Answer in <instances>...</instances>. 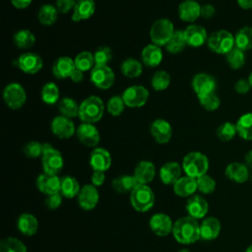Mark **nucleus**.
Listing matches in <instances>:
<instances>
[{
    "label": "nucleus",
    "instance_id": "2",
    "mask_svg": "<svg viewBox=\"0 0 252 252\" xmlns=\"http://www.w3.org/2000/svg\"><path fill=\"white\" fill-rule=\"evenodd\" d=\"M104 113V103L97 95L86 97L79 106L78 117L85 123H95L99 121Z\"/></svg>",
    "mask_w": 252,
    "mask_h": 252
},
{
    "label": "nucleus",
    "instance_id": "53",
    "mask_svg": "<svg viewBox=\"0 0 252 252\" xmlns=\"http://www.w3.org/2000/svg\"><path fill=\"white\" fill-rule=\"evenodd\" d=\"M56 1V8L59 13L66 14L71 9L74 8L77 0H55Z\"/></svg>",
    "mask_w": 252,
    "mask_h": 252
},
{
    "label": "nucleus",
    "instance_id": "58",
    "mask_svg": "<svg viewBox=\"0 0 252 252\" xmlns=\"http://www.w3.org/2000/svg\"><path fill=\"white\" fill-rule=\"evenodd\" d=\"M70 79L74 82V83H81L84 80V72L79 70V69H75L74 72L72 73Z\"/></svg>",
    "mask_w": 252,
    "mask_h": 252
},
{
    "label": "nucleus",
    "instance_id": "35",
    "mask_svg": "<svg viewBox=\"0 0 252 252\" xmlns=\"http://www.w3.org/2000/svg\"><path fill=\"white\" fill-rule=\"evenodd\" d=\"M234 44L243 51L252 49V27L246 26L238 30L234 34Z\"/></svg>",
    "mask_w": 252,
    "mask_h": 252
},
{
    "label": "nucleus",
    "instance_id": "5",
    "mask_svg": "<svg viewBox=\"0 0 252 252\" xmlns=\"http://www.w3.org/2000/svg\"><path fill=\"white\" fill-rule=\"evenodd\" d=\"M41 164L43 172L48 174L58 175L64 166V159L62 154L53 148L50 144H42Z\"/></svg>",
    "mask_w": 252,
    "mask_h": 252
},
{
    "label": "nucleus",
    "instance_id": "19",
    "mask_svg": "<svg viewBox=\"0 0 252 252\" xmlns=\"http://www.w3.org/2000/svg\"><path fill=\"white\" fill-rule=\"evenodd\" d=\"M185 210L188 216L196 220H200L207 215L209 211V204L204 197L194 194L187 199Z\"/></svg>",
    "mask_w": 252,
    "mask_h": 252
},
{
    "label": "nucleus",
    "instance_id": "47",
    "mask_svg": "<svg viewBox=\"0 0 252 252\" xmlns=\"http://www.w3.org/2000/svg\"><path fill=\"white\" fill-rule=\"evenodd\" d=\"M198 99L201 106L208 111L217 110L220 105V99L215 92L204 95H200L198 96Z\"/></svg>",
    "mask_w": 252,
    "mask_h": 252
},
{
    "label": "nucleus",
    "instance_id": "3",
    "mask_svg": "<svg viewBox=\"0 0 252 252\" xmlns=\"http://www.w3.org/2000/svg\"><path fill=\"white\" fill-rule=\"evenodd\" d=\"M181 166L185 175L197 179L207 173L209 159L207 156L200 152H190L183 158Z\"/></svg>",
    "mask_w": 252,
    "mask_h": 252
},
{
    "label": "nucleus",
    "instance_id": "31",
    "mask_svg": "<svg viewBox=\"0 0 252 252\" xmlns=\"http://www.w3.org/2000/svg\"><path fill=\"white\" fill-rule=\"evenodd\" d=\"M17 228L23 235L32 236L38 229L37 219L30 213H23L17 220Z\"/></svg>",
    "mask_w": 252,
    "mask_h": 252
},
{
    "label": "nucleus",
    "instance_id": "54",
    "mask_svg": "<svg viewBox=\"0 0 252 252\" xmlns=\"http://www.w3.org/2000/svg\"><path fill=\"white\" fill-rule=\"evenodd\" d=\"M251 89L250 83L248 79H239L234 84V91L239 94H247Z\"/></svg>",
    "mask_w": 252,
    "mask_h": 252
},
{
    "label": "nucleus",
    "instance_id": "60",
    "mask_svg": "<svg viewBox=\"0 0 252 252\" xmlns=\"http://www.w3.org/2000/svg\"><path fill=\"white\" fill-rule=\"evenodd\" d=\"M244 163L248 168L252 169V150L248 151L244 157Z\"/></svg>",
    "mask_w": 252,
    "mask_h": 252
},
{
    "label": "nucleus",
    "instance_id": "18",
    "mask_svg": "<svg viewBox=\"0 0 252 252\" xmlns=\"http://www.w3.org/2000/svg\"><path fill=\"white\" fill-rule=\"evenodd\" d=\"M150 132L155 141L158 144H166L172 137V127L170 123L161 118L153 121Z\"/></svg>",
    "mask_w": 252,
    "mask_h": 252
},
{
    "label": "nucleus",
    "instance_id": "61",
    "mask_svg": "<svg viewBox=\"0 0 252 252\" xmlns=\"http://www.w3.org/2000/svg\"><path fill=\"white\" fill-rule=\"evenodd\" d=\"M248 81H249L250 86H251V89H252V72L250 73V75H249V77H248Z\"/></svg>",
    "mask_w": 252,
    "mask_h": 252
},
{
    "label": "nucleus",
    "instance_id": "13",
    "mask_svg": "<svg viewBox=\"0 0 252 252\" xmlns=\"http://www.w3.org/2000/svg\"><path fill=\"white\" fill-rule=\"evenodd\" d=\"M50 127L53 135L59 139H69L76 133V128L72 119L63 115L54 117Z\"/></svg>",
    "mask_w": 252,
    "mask_h": 252
},
{
    "label": "nucleus",
    "instance_id": "32",
    "mask_svg": "<svg viewBox=\"0 0 252 252\" xmlns=\"http://www.w3.org/2000/svg\"><path fill=\"white\" fill-rule=\"evenodd\" d=\"M141 185L136 177L132 174H124L120 175L113 179L112 181V188L116 193L119 194H125V193H131L137 186Z\"/></svg>",
    "mask_w": 252,
    "mask_h": 252
},
{
    "label": "nucleus",
    "instance_id": "10",
    "mask_svg": "<svg viewBox=\"0 0 252 252\" xmlns=\"http://www.w3.org/2000/svg\"><path fill=\"white\" fill-rule=\"evenodd\" d=\"M91 82L94 86L101 90H108L111 88L115 81V74L113 70L106 66H94L91 70Z\"/></svg>",
    "mask_w": 252,
    "mask_h": 252
},
{
    "label": "nucleus",
    "instance_id": "20",
    "mask_svg": "<svg viewBox=\"0 0 252 252\" xmlns=\"http://www.w3.org/2000/svg\"><path fill=\"white\" fill-rule=\"evenodd\" d=\"M18 67L27 74H35L43 66V61L41 57L33 52L23 53L17 60Z\"/></svg>",
    "mask_w": 252,
    "mask_h": 252
},
{
    "label": "nucleus",
    "instance_id": "26",
    "mask_svg": "<svg viewBox=\"0 0 252 252\" xmlns=\"http://www.w3.org/2000/svg\"><path fill=\"white\" fill-rule=\"evenodd\" d=\"M95 11L94 0H77L73 8L72 20L74 22H81L90 19Z\"/></svg>",
    "mask_w": 252,
    "mask_h": 252
},
{
    "label": "nucleus",
    "instance_id": "34",
    "mask_svg": "<svg viewBox=\"0 0 252 252\" xmlns=\"http://www.w3.org/2000/svg\"><path fill=\"white\" fill-rule=\"evenodd\" d=\"M237 134L245 141H252V112H247L241 115L236 123Z\"/></svg>",
    "mask_w": 252,
    "mask_h": 252
},
{
    "label": "nucleus",
    "instance_id": "25",
    "mask_svg": "<svg viewBox=\"0 0 252 252\" xmlns=\"http://www.w3.org/2000/svg\"><path fill=\"white\" fill-rule=\"evenodd\" d=\"M76 69L74 59L68 56H61L55 60L52 65V73L55 78L62 80L70 78Z\"/></svg>",
    "mask_w": 252,
    "mask_h": 252
},
{
    "label": "nucleus",
    "instance_id": "14",
    "mask_svg": "<svg viewBox=\"0 0 252 252\" xmlns=\"http://www.w3.org/2000/svg\"><path fill=\"white\" fill-rule=\"evenodd\" d=\"M78 204L85 211H91L96 207L99 201V193L93 184L84 185L78 196Z\"/></svg>",
    "mask_w": 252,
    "mask_h": 252
},
{
    "label": "nucleus",
    "instance_id": "16",
    "mask_svg": "<svg viewBox=\"0 0 252 252\" xmlns=\"http://www.w3.org/2000/svg\"><path fill=\"white\" fill-rule=\"evenodd\" d=\"M35 183L38 191L46 196L60 193L61 178L58 175L43 172L37 176Z\"/></svg>",
    "mask_w": 252,
    "mask_h": 252
},
{
    "label": "nucleus",
    "instance_id": "57",
    "mask_svg": "<svg viewBox=\"0 0 252 252\" xmlns=\"http://www.w3.org/2000/svg\"><path fill=\"white\" fill-rule=\"evenodd\" d=\"M32 0H11L12 5L17 9H26L31 5Z\"/></svg>",
    "mask_w": 252,
    "mask_h": 252
},
{
    "label": "nucleus",
    "instance_id": "9",
    "mask_svg": "<svg viewBox=\"0 0 252 252\" xmlns=\"http://www.w3.org/2000/svg\"><path fill=\"white\" fill-rule=\"evenodd\" d=\"M121 96L127 107L139 108L147 103L150 93L147 88L136 85L125 89Z\"/></svg>",
    "mask_w": 252,
    "mask_h": 252
},
{
    "label": "nucleus",
    "instance_id": "28",
    "mask_svg": "<svg viewBox=\"0 0 252 252\" xmlns=\"http://www.w3.org/2000/svg\"><path fill=\"white\" fill-rule=\"evenodd\" d=\"M173 192L179 197H191L198 190L197 179L188 175L181 176L173 185Z\"/></svg>",
    "mask_w": 252,
    "mask_h": 252
},
{
    "label": "nucleus",
    "instance_id": "45",
    "mask_svg": "<svg viewBox=\"0 0 252 252\" xmlns=\"http://www.w3.org/2000/svg\"><path fill=\"white\" fill-rule=\"evenodd\" d=\"M151 84L155 91H158V92L164 91L168 88L170 84V76L166 71L158 70L153 75Z\"/></svg>",
    "mask_w": 252,
    "mask_h": 252
},
{
    "label": "nucleus",
    "instance_id": "1",
    "mask_svg": "<svg viewBox=\"0 0 252 252\" xmlns=\"http://www.w3.org/2000/svg\"><path fill=\"white\" fill-rule=\"evenodd\" d=\"M171 233L178 243L184 245L193 244L201 238L200 223L198 220L190 216L181 217L173 222Z\"/></svg>",
    "mask_w": 252,
    "mask_h": 252
},
{
    "label": "nucleus",
    "instance_id": "6",
    "mask_svg": "<svg viewBox=\"0 0 252 252\" xmlns=\"http://www.w3.org/2000/svg\"><path fill=\"white\" fill-rule=\"evenodd\" d=\"M175 30L173 23L166 18H161L154 22L150 30V37L154 44L158 46H165Z\"/></svg>",
    "mask_w": 252,
    "mask_h": 252
},
{
    "label": "nucleus",
    "instance_id": "4",
    "mask_svg": "<svg viewBox=\"0 0 252 252\" xmlns=\"http://www.w3.org/2000/svg\"><path fill=\"white\" fill-rule=\"evenodd\" d=\"M156 202L155 193L149 185L141 184L130 193V204L139 213L150 211Z\"/></svg>",
    "mask_w": 252,
    "mask_h": 252
},
{
    "label": "nucleus",
    "instance_id": "30",
    "mask_svg": "<svg viewBox=\"0 0 252 252\" xmlns=\"http://www.w3.org/2000/svg\"><path fill=\"white\" fill-rule=\"evenodd\" d=\"M220 222L215 217H209L200 223V235L204 240H214L220 232Z\"/></svg>",
    "mask_w": 252,
    "mask_h": 252
},
{
    "label": "nucleus",
    "instance_id": "37",
    "mask_svg": "<svg viewBox=\"0 0 252 252\" xmlns=\"http://www.w3.org/2000/svg\"><path fill=\"white\" fill-rule=\"evenodd\" d=\"M121 72L127 78H138L143 72L142 62L135 58H127L121 64Z\"/></svg>",
    "mask_w": 252,
    "mask_h": 252
},
{
    "label": "nucleus",
    "instance_id": "46",
    "mask_svg": "<svg viewBox=\"0 0 252 252\" xmlns=\"http://www.w3.org/2000/svg\"><path fill=\"white\" fill-rule=\"evenodd\" d=\"M217 137L222 141V142H228L234 138V136L237 134L236 126L235 124L231 122H224L220 124L216 131Z\"/></svg>",
    "mask_w": 252,
    "mask_h": 252
},
{
    "label": "nucleus",
    "instance_id": "21",
    "mask_svg": "<svg viewBox=\"0 0 252 252\" xmlns=\"http://www.w3.org/2000/svg\"><path fill=\"white\" fill-rule=\"evenodd\" d=\"M186 43L192 47L202 46L208 40V33L205 28L200 25H190L184 31Z\"/></svg>",
    "mask_w": 252,
    "mask_h": 252
},
{
    "label": "nucleus",
    "instance_id": "49",
    "mask_svg": "<svg viewBox=\"0 0 252 252\" xmlns=\"http://www.w3.org/2000/svg\"><path fill=\"white\" fill-rule=\"evenodd\" d=\"M197 189L203 194H211L216 189V181L206 173L197 178Z\"/></svg>",
    "mask_w": 252,
    "mask_h": 252
},
{
    "label": "nucleus",
    "instance_id": "41",
    "mask_svg": "<svg viewBox=\"0 0 252 252\" xmlns=\"http://www.w3.org/2000/svg\"><path fill=\"white\" fill-rule=\"evenodd\" d=\"M59 95H60V93H59L58 86L53 82L46 83L42 87L40 92L41 99L46 104H54L55 102H57Z\"/></svg>",
    "mask_w": 252,
    "mask_h": 252
},
{
    "label": "nucleus",
    "instance_id": "51",
    "mask_svg": "<svg viewBox=\"0 0 252 252\" xmlns=\"http://www.w3.org/2000/svg\"><path fill=\"white\" fill-rule=\"evenodd\" d=\"M23 153L27 158H36L42 156V144L36 141L27 143L23 148Z\"/></svg>",
    "mask_w": 252,
    "mask_h": 252
},
{
    "label": "nucleus",
    "instance_id": "12",
    "mask_svg": "<svg viewBox=\"0 0 252 252\" xmlns=\"http://www.w3.org/2000/svg\"><path fill=\"white\" fill-rule=\"evenodd\" d=\"M151 230L159 237L167 236L172 232L173 222L169 216L163 213H157L153 215L149 220Z\"/></svg>",
    "mask_w": 252,
    "mask_h": 252
},
{
    "label": "nucleus",
    "instance_id": "56",
    "mask_svg": "<svg viewBox=\"0 0 252 252\" xmlns=\"http://www.w3.org/2000/svg\"><path fill=\"white\" fill-rule=\"evenodd\" d=\"M216 9L212 4H204L201 6V17L204 19H210L215 15Z\"/></svg>",
    "mask_w": 252,
    "mask_h": 252
},
{
    "label": "nucleus",
    "instance_id": "48",
    "mask_svg": "<svg viewBox=\"0 0 252 252\" xmlns=\"http://www.w3.org/2000/svg\"><path fill=\"white\" fill-rule=\"evenodd\" d=\"M125 106L126 104L121 95H113L108 99L106 109L112 116H119L124 111Z\"/></svg>",
    "mask_w": 252,
    "mask_h": 252
},
{
    "label": "nucleus",
    "instance_id": "23",
    "mask_svg": "<svg viewBox=\"0 0 252 252\" xmlns=\"http://www.w3.org/2000/svg\"><path fill=\"white\" fill-rule=\"evenodd\" d=\"M178 16L183 22L193 23L201 17V6L195 0H184L178 6Z\"/></svg>",
    "mask_w": 252,
    "mask_h": 252
},
{
    "label": "nucleus",
    "instance_id": "38",
    "mask_svg": "<svg viewBox=\"0 0 252 252\" xmlns=\"http://www.w3.org/2000/svg\"><path fill=\"white\" fill-rule=\"evenodd\" d=\"M79 106L80 104L75 99L68 96L61 98L58 104L60 114L68 118H74L79 115Z\"/></svg>",
    "mask_w": 252,
    "mask_h": 252
},
{
    "label": "nucleus",
    "instance_id": "50",
    "mask_svg": "<svg viewBox=\"0 0 252 252\" xmlns=\"http://www.w3.org/2000/svg\"><path fill=\"white\" fill-rule=\"evenodd\" d=\"M96 66H106L112 59V51L108 46H100L94 53Z\"/></svg>",
    "mask_w": 252,
    "mask_h": 252
},
{
    "label": "nucleus",
    "instance_id": "64",
    "mask_svg": "<svg viewBox=\"0 0 252 252\" xmlns=\"http://www.w3.org/2000/svg\"><path fill=\"white\" fill-rule=\"evenodd\" d=\"M251 178H252V175H251Z\"/></svg>",
    "mask_w": 252,
    "mask_h": 252
},
{
    "label": "nucleus",
    "instance_id": "59",
    "mask_svg": "<svg viewBox=\"0 0 252 252\" xmlns=\"http://www.w3.org/2000/svg\"><path fill=\"white\" fill-rule=\"evenodd\" d=\"M236 1L240 8L245 10L252 9V0H236Z\"/></svg>",
    "mask_w": 252,
    "mask_h": 252
},
{
    "label": "nucleus",
    "instance_id": "62",
    "mask_svg": "<svg viewBox=\"0 0 252 252\" xmlns=\"http://www.w3.org/2000/svg\"><path fill=\"white\" fill-rule=\"evenodd\" d=\"M245 252H252V244L250 245V246H248L247 247V249H246V251Z\"/></svg>",
    "mask_w": 252,
    "mask_h": 252
},
{
    "label": "nucleus",
    "instance_id": "11",
    "mask_svg": "<svg viewBox=\"0 0 252 252\" xmlns=\"http://www.w3.org/2000/svg\"><path fill=\"white\" fill-rule=\"evenodd\" d=\"M76 135L78 140L88 148H96L100 140L99 132L93 123L82 122L76 129Z\"/></svg>",
    "mask_w": 252,
    "mask_h": 252
},
{
    "label": "nucleus",
    "instance_id": "17",
    "mask_svg": "<svg viewBox=\"0 0 252 252\" xmlns=\"http://www.w3.org/2000/svg\"><path fill=\"white\" fill-rule=\"evenodd\" d=\"M89 163L93 170L105 172L111 166L112 158L107 150L103 148H94L90 155Z\"/></svg>",
    "mask_w": 252,
    "mask_h": 252
},
{
    "label": "nucleus",
    "instance_id": "40",
    "mask_svg": "<svg viewBox=\"0 0 252 252\" xmlns=\"http://www.w3.org/2000/svg\"><path fill=\"white\" fill-rule=\"evenodd\" d=\"M187 45L183 31H175L167 44L165 45L166 50L171 54H177L181 52Z\"/></svg>",
    "mask_w": 252,
    "mask_h": 252
},
{
    "label": "nucleus",
    "instance_id": "39",
    "mask_svg": "<svg viewBox=\"0 0 252 252\" xmlns=\"http://www.w3.org/2000/svg\"><path fill=\"white\" fill-rule=\"evenodd\" d=\"M34 42L35 36L29 30H20L14 34V43L21 49H29Z\"/></svg>",
    "mask_w": 252,
    "mask_h": 252
},
{
    "label": "nucleus",
    "instance_id": "33",
    "mask_svg": "<svg viewBox=\"0 0 252 252\" xmlns=\"http://www.w3.org/2000/svg\"><path fill=\"white\" fill-rule=\"evenodd\" d=\"M81 186L79 181L70 175H66L61 177V186H60V194L67 199H72L74 197H77Z\"/></svg>",
    "mask_w": 252,
    "mask_h": 252
},
{
    "label": "nucleus",
    "instance_id": "43",
    "mask_svg": "<svg viewBox=\"0 0 252 252\" xmlns=\"http://www.w3.org/2000/svg\"><path fill=\"white\" fill-rule=\"evenodd\" d=\"M0 252H28V249L20 239L8 236L1 240Z\"/></svg>",
    "mask_w": 252,
    "mask_h": 252
},
{
    "label": "nucleus",
    "instance_id": "8",
    "mask_svg": "<svg viewBox=\"0 0 252 252\" xmlns=\"http://www.w3.org/2000/svg\"><path fill=\"white\" fill-rule=\"evenodd\" d=\"M3 99L11 109H20L27 100V94L24 87L19 83L7 85L3 91Z\"/></svg>",
    "mask_w": 252,
    "mask_h": 252
},
{
    "label": "nucleus",
    "instance_id": "42",
    "mask_svg": "<svg viewBox=\"0 0 252 252\" xmlns=\"http://www.w3.org/2000/svg\"><path fill=\"white\" fill-rule=\"evenodd\" d=\"M244 52L245 51L234 46L228 53L225 54L226 62L231 69L238 70L244 66L245 59H246Z\"/></svg>",
    "mask_w": 252,
    "mask_h": 252
},
{
    "label": "nucleus",
    "instance_id": "63",
    "mask_svg": "<svg viewBox=\"0 0 252 252\" xmlns=\"http://www.w3.org/2000/svg\"><path fill=\"white\" fill-rule=\"evenodd\" d=\"M178 252H191V251L188 250V249H186V248H183V249H180Z\"/></svg>",
    "mask_w": 252,
    "mask_h": 252
},
{
    "label": "nucleus",
    "instance_id": "36",
    "mask_svg": "<svg viewBox=\"0 0 252 252\" xmlns=\"http://www.w3.org/2000/svg\"><path fill=\"white\" fill-rule=\"evenodd\" d=\"M58 13L59 12L56 6H53L51 4H44L38 10L37 19L41 25L51 26L56 22Z\"/></svg>",
    "mask_w": 252,
    "mask_h": 252
},
{
    "label": "nucleus",
    "instance_id": "7",
    "mask_svg": "<svg viewBox=\"0 0 252 252\" xmlns=\"http://www.w3.org/2000/svg\"><path fill=\"white\" fill-rule=\"evenodd\" d=\"M208 47L217 54H226L234 46V35L225 30H220L212 32L207 40Z\"/></svg>",
    "mask_w": 252,
    "mask_h": 252
},
{
    "label": "nucleus",
    "instance_id": "22",
    "mask_svg": "<svg viewBox=\"0 0 252 252\" xmlns=\"http://www.w3.org/2000/svg\"><path fill=\"white\" fill-rule=\"evenodd\" d=\"M182 166L176 161H168L159 168L160 181L165 185H173L182 175Z\"/></svg>",
    "mask_w": 252,
    "mask_h": 252
},
{
    "label": "nucleus",
    "instance_id": "52",
    "mask_svg": "<svg viewBox=\"0 0 252 252\" xmlns=\"http://www.w3.org/2000/svg\"><path fill=\"white\" fill-rule=\"evenodd\" d=\"M62 199H63V196L60 193L48 195L44 199V205L49 210H56V209H58L61 206Z\"/></svg>",
    "mask_w": 252,
    "mask_h": 252
},
{
    "label": "nucleus",
    "instance_id": "24",
    "mask_svg": "<svg viewBox=\"0 0 252 252\" xmlns=\"http://www.w3.org/2000/svg\"><path fill=\"white\" fill-rule=\"evenodd\" d=\"M133 175L140 184L148 185L156 176V166L150 160H141L136 164Z\"/></svg>",
    "mask_w": 252,
    "mask_h": 252
},
{
    "label": "nucleus",
    "instance_id": "29",
    "mask_svg": "<svg viewBox=\"0 0 252 252\" xmlns=\"http://www.w3.org/2000/svg\"><path fill=\"white\" fill-rule=\"evenodd\" d=\"M224 174L227 179L233 182L244 183L249 178V168L245 165V163L234 161L227 164Z\"/></svg>",
    "mask_w": 252,
    "mask_h": 252
},
{
    "label": "nucleus",
    "instance_id": "27",
    "mask_svg": "<svg viewBox=\"0 0 252 252\" xmlns=\"http://www.w3.org/2000/svg\"><path fill=\"white\" fill-rule=\"evenodd\" d=\"M162 57L163 55L160 46L154 43L146 45L141 52L142 62L147 67L153 68L158 66L162 60Z\"/></svg>",
    "mask_w": 252,
    "mask_h": 252
},
{
    "label": "nucleus",
    "instance_id": "55",
    "mask_svg": "<svg viewBox=\"0 0 252 252\" xmlns=\"http://www.w3.org/2000/svg\"><path fill=\"white\" fill-rule=\"evenodd\" d=\"M105 181V174L103 171L94 170L91 175V184H93L95 187L101 186Z\"/></svg>",
    "mask_w": 252,
    "mask_h": 252
},
{
    "label": "nucleus",
    "instance_id": "44",
    "mask_svg": "<svg viewBox=\"0 0 252 252\" xmlns=\"http://www.w3.org/2000/svg\"><path fill=\"white\" fill-rule=\"evenodd\" d=\"M74 61H75L76 68L83 72L90 71L95 66L94 53L90 51H82L75 57Z\"/></svg>",
    "mask_w": 252,
    "mask_h": 252
},
{
    "label": "nucleus",
    "instance_id": "15",
    "mask_svg": "<svg viewBox=\"0 0 252 252\" xmlns=\"http://www.w3.org/2000/svg\"><path fill=\"white\" fill-rule=\"evenodd\" d=\"M217 88L216 79L207 73H198L192 80V89L197 96L214 93Z\"/></svg>",
    "mask_w": 252,
    "mask_h": 252
}]
</instances>
